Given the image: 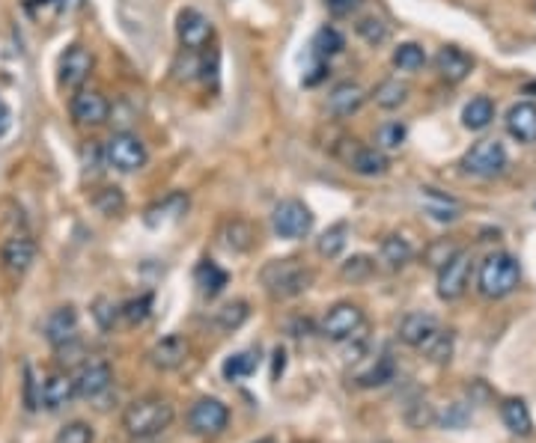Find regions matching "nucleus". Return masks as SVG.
<instances>
[{"label":"nucleus","instance_id":"nucleus-32","mask_svg":"<svg viewBox=\"0 0 536 443\" xmlns=\"http://www.w3.org/2000/svg\"><path fill=\"white\" fill-rule=\"evenodd\" d=\"M355 33L367 45H373V48H378V45H385L391 39V27H387L385 18H378V15H360L355 21Z\"/></svg>","mask_w":536,"mask_h":443},{"label":"nucleus","instance_id":"nucleus-19","mask_svg":"<svg viewBox=\"0 0 536 443\" xmlns=\"http://www.w3.org/2000/svg\"><path fill=\"white\" fill-rule=\"evenodd\" d=\"M436 334H438V321L429 312H409L400 321V339L411 348H423Z\"/></svg>","mask_w":536,"mask_h":443},{"label":"nucleus","instance_id":"nucleus-26","mask_svg":"<svg viewBox=\"0 0 536 443\" xmlns=\"http://www.w3.org/2000/svg\"><path fill=\"white\" fill-rule=\"evenodd\" d=\"M194 280H197L200 292L206 294V298H215V294H220V292L227 289L229 274H227L220 265L209 262V260H203V262L197 265V271H194Z\"/></svg>","mask_w":536,"mask_h":443},{"label":"nucleus","instance_id":"nucleus-47","mask_svg":"<svg viewBox=\"0 0 536 443\" xmlns=\"http://www.w3.org/2000/svg\"><path fill=\"white\" fill-rule=\"evenodd\" d=\"M283 357H286V354H283V348H277V352H274V378L283 372V363H286Z\"/></svg>","mask_w":536,"mask_h":443},{"label":"nucleus","instance_id":"nucleus-29","mask_svg":"<svg viewBox=\"0 0 536 443\" xmlns=\"http://www.w3.org/2000/svg\"><path fill=\"white\" fill-rule=\"evenodd\" d=\"M411 244L405 242L402 235H387L385 242H382V251H378V256H382V262L387 271H400V268H405L411 262Z\"/></svg>","mask_w":536,"mask_h":443},{"label":"nucleus","instance_id":"nucleus-46","mask_svg":"<svg viewBox=\"0 0 536 443\" xmlns=\"http://www.w3.org/2000/svg\"><path fill=\"white\" fill-rule=\"evenodd\" d=\"M6 128H9V107L0 101V137L6 134Z\"/></svg>","mask_w":536,"mask_h":443},{"label":"nucleus","instance_id":"nucleus-10","mask_svg":"<svg viewBox=\"0 0 536 443\" xmlns=\"http://www.w3.org/2000/svg\"><path fill=\"white\" fill-rule=\"evenodd\" d=\"M227 422H229V411L227 405L218 399H200L194 402V408L188 411V429L194 435L215 438L227 429Z\"/></svg>","mask_w":536,"mask_h":443},{"label":"nucleus","instance_id":"nucleus-3","mask_svg":"<svg viewBox=\"0 0 536 443\" xmlns=\"http://www.w3.org/2000/svg\"><path fill=\"white\" fill-rule=\"evenodd\" d=\"M519 280H522L519 260L510 253H492V256H486L483 265H480L477 289L488 301H501L519 289Z\"/></svg>","mask_w":536,"mask_h":443},{"label":"nucleus","instance_id":"nucleus-31","mask_svg":"<svg viewBox=\"0 0 536 443\" xmlns=\"http://www.w3.org/2000/svg\"><path fill=\"white\" fill-rule=\"evenodd\" d=\"M346 244H349V224L340 220V224L328 226L325 233L319 235L316 251H319V256H325V260H337V256L346 251Z\"/></svg>","mask_w":536,"mask_h":443},{"label":"nucleus","instance_id":"nucleus-15","mask_svg":"<svg viewBox=\"0 0 536 443\" xmlns=\"http://www.w3.org/2000/svg\"><path fill=\"white\" fill-rule=\"evenodd\" d=\"M0 260H4L9 274H27L36 262V242L27 233L9 235L4 242V251H0Z\"/></svg>","mask_w":536,"mask_h":443},{"label":"nucleus","instance_id":"nucleus-33","mask_svg":"<svg viewBox=\"0 0 536 443\" xmlns=\"http://www.w3.org/2000/svg\"><path fill=\"white\" fill-rule=\"evenodd\" d=\"M391 60L400 72H418L427 66V51H423V45H418V42H402L393 48Z\"/></svg>","mask_w":536,"mask_h":443},{"label":"nucleus","instance_id":"nucleus-28","mask_svg":"<svg viewBox=\"0 0 536 443\" xmlns=\"http://www.w3.org/2000/svg\"><path fill=\"white\" fill-rule=\"evenodd\" d=\"M492 119H495V105L492 98L486 96L471 98L465 110H462V123H465V128H471V132H483V128L492 125Z\"/></svg>","mask_w":536,"mask_h":443},{"label":"nucleus","instance_id":"nucleus-38","mask_svg":"<svg viewBox=\"0 0 536 443\" xmlns=\"http://www.w3.org/2000/svg\"><path fill=\"white\" fill-rule=\"evenodd\" d=\"M391 378H393V360H391V354H382L376 360L373 369H367L364 375H358V384L360 387H382L391 381Z\"/></svg>","mask_w":536,"mask_h":443},{"label":"nucleus","instance_id":"nucleus-21","mask_svg":"<svg viewBox=\"0 0 536 443\" xmlns=\"http://www.w3.org/2000/svg\"><path fill=\"white\" fill-rule=\"evenodd\" d=\"M506 132L519 143H536V105L533 101H519L506 110Z\"/></svg>","mask_w":536,"mask_h":443},{"label":"nucleus","instance_id":"nucleus-13","mask_svg":"<svg viewBox=\"0 0 536 443\" xmlns=\"http://www.w3.org/2000/svg\"><path fill=\"white\" fill-rule=\"evenodd\" d=\"M72 378H75V393L84 396V399H96L114 384V372H110L108 360H87Z\"/></svg>","mask_w":536,"mask_h":443},{"label":"nucleus","instance_id":"nucleus-14","mask_svg":"<svg viewBox=\"0 0 536 443\" xmlns=\"http://www.w3.org/2000/svg\"><path fill=\"white\" fill-rule=\"evenodd\" d=\"M188 354H191L188 339L182 334H168L150 348V363L159 369V372H173V369H179L185 360H188Z\"/></svg>","mask_w":536,"mask_h":443},{"label":"nucleus","instance_id":"nucleus-30","mask_svg":"<svg viewBox=\"0 0 536 443\" xmlns=\"http://www.w3.org/2000/svg\"><path fill=\"white\" fill-rule=\"evenodd\" d=\"M343 51H346V36L331 24L319 27L316 36H313V54H316L319 60H331Z\"/></svg>","mask_w":536,"mask_h":443},{"label":"nucleus","instance_id":"nucleus-16","mask_svg":"<svg viewBox=\"0 0 536 443\" xmlns=\"http://www.w3.org/2000/svg\"><path fill=\"white\" fill-rule=\"evenodd\" d=\"M346 164L349 170L358 173V176H367V179H376V176H385L387 170H391V158L378 149V146H352L346 155Z\"/></svg>","mask_w":536,"mask_h":443},{"label":"nucleus","instance_id":"nucleus-7","mask_svg":"<svg viewBox=\"0 0 536 443\" xmlns=\"http://www.w3.org/2000/svg\"><path fill=\"white\" fill-rule=\"evenodd\" d=\"M468 280H471V253L456 251L438 268V298L459 301L468 289Z\"/></svg>","mask_w":536,"mask_h":443},{"label":"nucleus","instance_id":"nucleus-2","mask_svg":"<svg viewBox=\"0 0 536 443\" xmlns=\"http://www.w3.org/2000/svg\"><path fill=\"white\" fill-rule=\"evenodd\" d=\"M260 280L265 292L277 301L295 298V294L307 292L313 285V271L301 260H274L260 271Z\"/></svg>","mask_w":536,"mask_h":443},{"label":"nucleus","instance_id":"nucleus-1","mask_svg":"<svg viewBox=\"0 0 536 443\" xmlns=\"http://www.w3.org/2000/svg\"><path fill=\"white\" fill-rule=\"evenodd\" d=\"M173 417H177V411H173V405L168 399H161V396H143V399H134L123 411V429L132 438L146 440L161 435L173 422Z\"/></svg>","mask_w":536,"mask_h":443},{"label":"nucleus","instance_id":"nucleus-12","mask_svg":"<svg viewBox=\"0 0 536 443\" xmlns=\"http://www.w3.org/2000/svg\"><path fill=\"white\" fill-rule=\"evenodd\" d=\"M90 72H92V54L84 45H69V48L60 54V66H57L60 87L81 89L87 84Z\"/></svg>","mask_w":536,"mask_h":443},{"label":"nucleus","instance_id":"nucleus-18","mask_svg":"<svg viewBox=\"0 0 536 443\" xmlns=\"http://www.w3.org/2000/svg\"><path fill=\"white\" fill-rule=\"evenodd\" d=\"M75 337H78V310L75 307H60L45 319V339H48L54 348L72 343Z\"/></svg>","mask_w":536,"mask_h":443},{"label":"nucleus","instance_id":"nucleus-20","mask_svg":"<svg viewBox=\"0 0 536 443\" xmlns=\"http://www.w3.org/2000/svg\"><path fill=\"white\" fill-rule=\"evenodd\" d=\"M436 69L441 78L450 81V84H459V81H465L471 75L474 60H471L462 48H456V45H445V48L436 54Z\"/></svg>","mask_w":536,"mask_h":443},{"label":"nucleus","instance_id":"nucleus-45","mask_svg":"<svg viewBox=\"0 0 536 443\" xmlns=\"http://www.w3.org/2000/svg\"><path fill=\"white\" fill-rule=\"evenodd\" d=\"M325 6L334 15H349V13H355V9H358V0H325Z\"/></svg>","mask_w":536,"mask_h":443},{"label":"nucleus","instance_id":"nucleus-36","mask_svg":"<svg viewBox=\"0 0 536 443\" xmlns=\"http://www.w3.org/2000/svg\"><path fill=\"white\" fill-rule=\"evenodd\" d=\"M247 316H251V310H247V303L245 301H236V303H227V307H220L218 310V316H215V325L220 330H236V328H242Z\"/></svg>","mask_w":536,"mask_h":443},{"label":"nucleus","instance_id":"nucleus-6","mask_svg":"<svg viewBox=\"0 0 536 443\" xmlns=\"http://www.w3.org/2000/svg\"><path fill=\"white\" fill-rule=\"evenodd\" d=\"M272 226H274V233L281 238H290V242H295V238L310 235L313 215H310V209L304 206L301 200H283V202H277L274 211H272Z\"/></svg>","mask_w":536,"mask_h":443},{"label":"nucleus","instance_id":"nucleus-43","mask_svg":"<svg viewBox=\"0 0 536 443\" xmlns=\"http://www.w3.org/2000/svg\"><path fill=\"white\" fill-rule=\"evenodd\" d=\"M92 316H96L99 321V328L101 330H110L117 325V316H119V307L114 301H108V298H99L96 303H92Z\"/></svg>","mask_w":536,"mask_h":443},{"label":"nucleus","instance_id":"nucleus-34","mask_svg":"<svg viewBox=\"0 0 536 443\" xmlns=\"http://www.w3.org/2000/svg\"><path fill=\"white\" fill-rule=\"evenodd\" d=\"M256 363H260V354L256 352H238L224 360L220 372H224L227 381H242V378H251L256 372Z\"/></svg>","mask_w":536,"mask_h":443},{"label":"nucleus","instance_id":"nucleus-23","mask_svg":"<svg viewBox=\"0 0 536 443\" xmlns=\"http://www.w3.org/2000/svg\"><path fill=\"white\" fill-rule=\"evenodd\" d=\"M220 242H224L227 251L247 253L256 244V229H254L251 220L233 217V220H227L224 229H220Z\"/></svg>","mask_w":536,"mask_h":443},{"label":"nucleus","instance_id":"nucleus-48","mask_svg":"<svg viewBox=\"0 0 536 443\" xmlns=\"http://www.w3.org/2000/svg\"><path fill=\"white\" fill-rule=\"evenodd\" d=\"M256 443H274V438H263V440H256Z\"/></svg>","mask_w":536,"mask_h":443},{"label":"nucleus","instance_id":"nucleus-8","mask_svg":"<svg viewBox=\"0 0 536 443\" xmlns=\"http://www.w3.org/2000/svg\"><path fill=\"white\" fill-rule=\"evenodd\" d=\"M69 114H72V119H75L78 125L99 128V125L108 123L110 105H108V98L101 96L99 89L81 87V89H75V96H72V101H69Z\"/></svg>","mask_w":536,"mask_h":443},{"label":"nucleus","instance_id":"nucleus-35","mask_svg":"<svg viewBox=\"0 0 536 443\" xmlns=\"http://www.w3.org/2000/svg\"><path fill=\"white\" fill-rule=\"evenodd\" d=\"M373 271H376V262L369 260V256H352V260L340 265V277H343L346 283H364L373 277Z\"/></svg>","mask_w":536,"mask_h":443},{"label":"nucleus","instance_id":"nucleus-39","mask_svg":"<svg viewBox=\"0 0 536 443\" xmlns=\"http://www.w3.org/2000/svg\"><path fill=\"white\" fill-rule=\"evenodd\" d=\"M405 137H409V128H405L402 123H385L382 128H378L376 143L382 152H393L405 143Z\"/></svg>","mask_w":536,"mask_h":443},{"label":"nucleus","instance_id":"nucleus-4","mask_svg":"<svg viewBox=\"0 0 536 443\" xmlns=\"http://www.w3.org/2000/svg\"><path fill=\"white\" fill-rule=\"evenodd\" d=\"M101 155H105V164H110L119 173H134L143 170L146 161H150V152H146L143 141L132 132H117L108 137V143L101 146Z\"/></svg>","mask_w":536,"mask_h":443},{"label":"nucleus","instance_id":"nucleus-22","mask_svg":"<svg viewBox=\"0 0 536 443\" xmlns=\"http://www.w3.org/2000/svg\"><path fill=\"white\" fill-rule=\"evenodd\" d=\"M75 378L72 375H51L48 381L42 384L39 390V402L45 405L48 411H60L66 408V405L75 399Z\"/></svg>","mask_w":536,"mask_h":443},{"label":"nucleus","instance_id":"nucleus-37","mask_svg":"<svg viewBox=\"0 0 536 443\" xmlns=\"http://www.w3.org/2000/svg\"><path fill=\"white\" fill-rule=\"evenodd\" d=\"M152 312V294H137V298L125 301L123 307H119V316H123L128 325H143L146 319H150Z\"/></svg>","mask_w":536,"mask_h":443},{"label":"nucleus","instance_id":"nucleus-25","mask_svg":"<svg viewBox=\"0 0 536 443\" xmlns=\"http://www.w3.org/2000/svg\"><path fill=\"white\" fill-rule=\"evenodd\" d=\"M369 98H373L382 110H396L405 105V98H409V84L400 78H385L382 84L373 87Z\"/></svg>","mask_w":536,"mask_h":443},{"label":"nucleus","instance_id":"nucleus-40","mask_svg":"<svg viewBox=\"0 0 536 443\" xmlns=\"http://www.w3.org/2000/svg\"><path fill=\"white\" fill-rule=\"evenodd\" d=\"M92 202H96V209L101 215H123V209H125V197L119 188H101L96 197H92Z\"/></svg>","mask_w":536,"mask_h":443},{"label":"nucleus","instance_id":"nucleus-24","mask_svg":"<svg viewBox=\"0 0 536 443\" xmlns=\"http://www.w3.org/2000/svg\"><path fill=\"white\" fill-rule=\"evenodd\" d=\"M185 209H188V197H182V193H170V197H164L161 202H155V206L146 209V226L159 229L164 224H170V220H179L185 215Z\"/></svg>","mask_w":536,"mask_h":443},{"label":"nucleus","instance_id":"nucleus-17","mask_svg":"<svg viewBox=\"0 0 536 443\" xmlns=\"http://www.w3.org/2000/svg\"><path fill=\"white\" fill-rule=\"evenodd\" d=\"M367 101V92L355 81H343V84H337L334 89L328 92V110L334 114L337 119H349L355 116L360 107H364Z\"/></svg>","mask_w":536,"mask_h":443},{"label":"nucleus","instance_id":"nucleus-44","mask_svg":"<svg viewBox=\"0 0 536 443\" xmlns=\"http://www.w3.org/2000/svg\"><path fill=\"white\" fill-rule=\"evenodd\" d=\"M92 429L87 422H69L66 429H60V435L54 438V443H92Z\"/></svg>","mask_w":536,"mask_h":443},{"label":"nucleus","instance_id":"nucleus-5","mask_svg":"<svg viewBox=\"0 0 536 443\" xmlns=\"http://www.w3.org/2000/svg\"><path fill=\"white\" fill-rule=\"evenodd\" d=\"M462 170L480 179H492L501 176L506 170V149L501 141H480L465 152L462 158Z\"/></svg>","mask_w":536,"mask_h":443},{"label":"nucleus","instance_id":"nucleus-42","mask_svg":"<svg viewBox=\"0 0 536 443\" xmlns=\"http://www.w3.org/2000/svg\"><path fill=\"white\" fill-rule=\"evenodd\" d=\"M429 202H427V209H429V215L436 217V220H456L459 217V209H456V202H453L450 197H436V193H427Z\"/></svg>","mask_w":536,"mask_h":443},{"label":"nucleus","instance_id":"nucleus-27","mask_svg":"<svg viewBox=\"0 0 536 443\" xmlns=\"http://www.w3.org/2000/svg\"><path fill=\"white\" fill-rule=\"evenodd\" d=\"M501 420H504V426L513 431V435H531V429H533V420H531V411H528V405H524L522 399H506L501 405Z\"/></svg>","mask_w":536,"mask_h":443},{"label":"nucleus","instance_id":"nucleus-11","mask_svg":"<svg viewBox=\"0 0 536 443\" xmlns=\"http://www.w3.org/2000/svg\"><path fill=\"white\" fill-rule=\"evenodd\" d=\"M177 36L185 51H203L215 36V27L200 9H182L177 18Z\"/></svg>","mask_w":536,"mask_h":443},{"label":"nucleus","instance_id":"nucleus-9","mask_svg":"<svg viewBox=\"0 0 536 443\" xmlns=\"http://www.w3.org/2000/svg\"><path fill=\"white\" fill-rule=\"evenodd\" d=\"M360 328H364V310L358 303H334L322 319V334L334 339V343L352 339Z\"/></svg>","mask_w":536,"mask_h":443},{"label":"nucleus","instance_id":"nucleus-41","mask_svg":"<svg viewBox=\"0 0 536 443\" xmlns=\"http://www.w3.org/2000/svg\"><path fill=\"white\" fill-rule=\"evenodd\" d=\"M423 348H427L432 363H447L450 354H453V334L450 330H438V334L432 337Z\"/></svg>","mask_w":536,"mask_h":443}]
</instances>
